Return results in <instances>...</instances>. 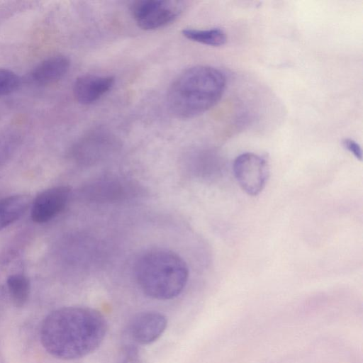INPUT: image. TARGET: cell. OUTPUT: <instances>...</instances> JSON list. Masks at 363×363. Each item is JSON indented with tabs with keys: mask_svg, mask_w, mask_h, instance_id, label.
<instances>
[{
	"mask_svg": "<svg viewBox=\"0 0 363 363\" xmlns=\"http://www.w3.org/2000/svg\"><path fill=\"white\" fill-rule=\"evenodd\" d=\"M107 329V321L99 311L65 306L46 315L40 326V338L50 355L73 360L95 351L104 341Z\"/></svg>",
	"mask_w": 363,
	"mask_h": 363,
	"instance_id": "cell-1",
	"label": "cell"
},
{
	"mask_svg": "<svg viewBox=\"0 0 363 363\" xmlns=\"http://www.w3.org/2000/svg\"><path fill=\"white\" fill-rule=\"evenodd\" d=\"M226 79L219 69L204 65L190 67L171 84L167 104L180 118H191L206 112L220 99Z\"/></svg>",
	"mask_w": 363,
	"mask_h": 363,
	"instance_id": "cell-2",
	"label": "cell"
},
{
	"mask_svg": "<svg viewBox=\"0 0 363 363\" xmlns=\"http://www.w3.org/2000/svg\"><path fill=\"white\" fill-rule=\"evenodd\" d=\"M135 272L143 293L157 300L177 297L189 278L185 261L176 252L160 247L143 252L136 262Z\"/></svg>",
	"mask_w": 363,
	"mask_h": 363,
	"instance_id": "cell-3",
	"label": "cell"
},
{
	"mask_svg": "<svg viewBox=\"0 0 363 363\" xmlns=\"http://www.w3.org/2000/svg\"><path fill=\"white\" fill-rule=\"evenodd\" d=\"M131 13L137 23L145 30H155L174 21L182 10L179 1L140 0L133 3Z\"/></svg>",
	"mask_w": 363,
	"mask_h": 363,
	"instance_id": "cell-4",
	"label": "cell"
},
{
	"mask_svg": "<svg viewBox=\"0 0 363 363\" xmlns=\"http://www.w3.org/2000/svg\"><path fill=\"white\" fill-rule=\"evenodd\" d=\"M233 172L242 189L250 196H257L266 185L269 168L265 157L245 152L235 160Z\"/></svg>",
	"mask_w": 363,
	"mask_h": 363,
	"instance_id": "cell-5",
	"label": "cell"
},
{
	"mask_svg": "<svg viewBox=\"0 0 363 363\" xmlns=\"http://www.w3.org/2000/svg\"><path fill=\"white\" fill-rule=\"evenodd\" d=\"M71 189L67 186H57L45 189L32 201L31 218L37 223L50 221L67 206Z\"/></svg>",
	"mask_w": 363,
	"mask_h": 363,
	"instance_id": "cell-6",
	"label": "cell"
},
{
	"mask_svg": "<svg viewBox=\"0 0 363 363\" xmlns=\"http://www.w3.org/2000/svg\"><path fill=\"white\" fill-rule=\"evenodd\" d=\"M166 317L157 311H145L135 315L128 327L130 339L136 345H149L157 340L166 330Z\"/></svg>",
	"mask_w": 363,
	"mask_h": 363,
	"instance_id": "cell-7",
	"label": "cell"
},
{
	"mask_svg": "<svg viewBox=\"0 0 363 363\" xmlns=\"http://www.w3.org/2000/svg\"><path fill=\"white\" fill-rule=\"evenodd\" d=\"M111 135L95 131L82 138L74 149V157L81 162L93 164L104 158L113 147Z\"/></svg>",
	"mask_w": 363,
	"mask_h": 363,
	"instance_id": "cell-8",
	"label": "cell"
},
{
	"mask_svg": "<svg viewBox=\"0 0 363 363\" xmlns=\"http://www.w3.org/2000/svg\"><path fill=\"white\" fill-rule=\"evenodd\" d=\"M86 196L94 201L118 200L130 194L133 184L124 179L105 177L91 182L86 188Z\"/></svg>",
	"mask_w": 363,
	"mask_h": 363,
	"instance_id": "cell-9",
	"label": "cell"
},
{
	"mask_svg": "<svg viewBox=\"0 0 363 363\" xmlns=\"http://www.w3.org/2000/svg\"><path fill=\"white\" fill-rule=\"evenodd\" d=\"M113 84L114 78L111 76L82 75L74 82V96L79 103L91 104L106 94Z\"/></svg>",
	"mask_w": 363,
	"mask_h": 363,
	"instance_id": "cell-10",
	"label": "cell"
},
{
	"mask_svg": "<svg viewBox=\"0 0 363 363\" xmlns=\"http://www.w3.org/2000/svg\"><path fill=\"white\" fill-rule=\"evenodd\" d=\"M69 66L70 61L66 56H52L45 59L35 67L32 72V78L40 84L54 83L66 74Z\"/></svg>",
	"mask_w": 363,
	"mask_h": 363,
	"instance_id": "cell-11",
	"label": "cell"
},
{
	"mask_svg": "<svg viewBox=\"0 0 363 363\" xmlns=\"http://www.w3.org/2000/svg\"><path fill=\"white\" fill-rule=\"evenodd\" d=\"M31 197L16 194L0 199V230L18 220L31 206Z\"/></svg>",
	"mask_w": 363,
	"mask_h": 363,
	"instance_id": "cell-12",
	"label": "cell"
},
{
	"mask_svg": "<svg viewBox=\"0 0 363 363\" xmlns=\"http://www.w3.org/2000/svg\"><path fill=\"white\" fill-rule=\"evenodd\" d=\"M6 291L7 295L16 308H22L27 303L30 291V284L28 277L16 273L9 275L6 279Z\"/></svg>",
	"mask_w": 363,
	"mask_h": 363,
	"instance_id": "cell-13",
	"label": "cell"
},
{
	"mask_svg": "<svg viewBox=\"0 0 363 363\" xmlns=\"http://www.w3.org/2000/svg\"><path fill=\"white\" fill-rule=\"evenodd\" d=\"M182 35L191 41L216 47L225 44L227 40L225 32L219 28H185L182 30Z\"/></svg>",
	"mask_w": 363,
	"mask_h": 363,
	"instance_id": "cell-14",
	"label": "cell"
},
{
	"mask_svg": "<svg viewBox=\"0 0 363 363\" xmlns=\"http://www.w3.org/2000/svg\"><path fill=\"white\" fill-rule=\"evenodd\" d=\"M20 137L17 132L6 130L0 132V164L7 160L15 151Z\"/></svg>",
	"mask_w": 363,
	"mask_h": 363,
	"instance_id": "cell-15",
	"label": "cell"
},
{
	"mask_svg": "<svg viewBox=\"0 0 363 363\" xmlns=\"http://www.w3.org/2000/svg\"><path fill=\"white\" fill-rule=\"evenodd\" d=\"M20 84L21 79L16 73L9 69L0 68V96L14 92Z\"/></svg>",
	"mask_w": 363,
	"mask_h": 363,
	"instance_id": "cell-16",
	"label": "cell"
},
{
	"mask_svg": "<svg viewBox=\"0 0 363 363\" xmlns=\"http://www.w3.org/2000/svg\"><path fill=\"white\" fill-rule=\"evenodd\" d=\"M140 362L141 354L138 345L129 342L122 347L117 363H140Z\"/></svg>",
	"mask_w": 363,
	"mask_h": 363,
	"instance_id": "cell-17",
	"label": "cell"
},
{
	"mask_svg": "<svg viewBox=\"0 0 363 363\" xmlns=\"http://www.w3.org/2000/svg\"><path fill=\"white\" fill-rule=\"evenodd\" d=\"M343 147L350 152L357 159L362 160V152L359 145L350 138H345L342 142Z\"/></svg>",
	"mask_w": 363,
	"mask_h": 363,
	"instance_id": "cell-18",
	"label": "cell"
}]
</instances>
